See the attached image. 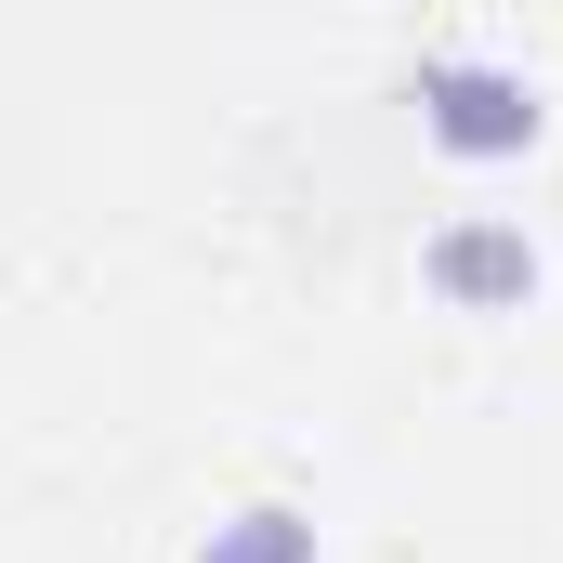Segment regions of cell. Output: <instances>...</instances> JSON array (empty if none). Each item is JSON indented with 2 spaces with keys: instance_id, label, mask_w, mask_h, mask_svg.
<instances>
[{
  "instance_id": "obj_1",
  "label": "cell",
  "mask_w": 563,
  "mask_h": 563,
  "mask_svg": "<svg viewBox=\"0 0 563 563\" xmlns=\"http://www.w3.org/2000/svg\"><path fill=\"white\" fill-rule=\"evenodd\" d=\"M420 119L445 157H525L538 144V92L498 66H420Z\"/></svg>"
},
{
  "instance_id": "obj_2",
  "label": "cell",
  "mask_w": 563,
  "mask_h": 563,
  "mask_svg": "<svg viewBox=\"0 0 563 563\" xmlns=\"http://www.w3.org/2000/svg\"><path fill=\"white\" fill-rule=\"evenodd\" d=\"M432 276L459 288V301H511V288H525V236H445Z\"/></svg>"
},
{
  "instance_id": "obj_3",
  "label": "cell",
  "mask_w": 563,
  "mask_h": 563,
  "mask_svg": "<svg viewBox=\"0 0 563 563\" xmlns=\"http://www.w3.org/2000/svg\"><path fill=\"white\" fill-rule=\"evenodd\" d=\"M197 563H314V525H301V511H236Z\"/></svg>"
}]
</instances>
